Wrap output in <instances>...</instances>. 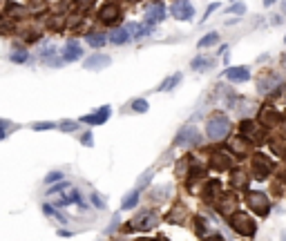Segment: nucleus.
Returning a JSON list of instances; mask_svg holds the SVG:
<instances>
[{
    "mask_svg": "<svg viewBox=\"0 0 286 241\" xmlns=\"http://www.w3.org/2000/svg\"><path fill=\"white\" fill-rule=\"evenodd\" d=\"M228 134H231V121H228V116H224L221 112H215L208 119V123H206V136L210 141H221Z\"/></svg>",
    "mask_w": 286,
    "mask_h": 241,
    "instance_id": "f257e3e1",
    "label": "nucleus"
},
{
    "mask_svg": "<svg viewBox=\"0 0 286 241\" xmlns=\"http://www.w3.org/2000/svg\"><path fill=\"white\" fill-rule=\"evenodd\" d=\"M231 228L237 234H242V237H253L257 230V223H255V219H250L248 215L235 212V215H231Z\"/></svg>",
    "mask_w": 286,
    "mask_h": 241,
    "instance_id": "f03ea898",
    "label": "nucleus"
},
{
    "mask_svg": "<svg viewBox=\"0 0 286 241\" xmlns=\"http://www.w3.org/2000/svg\"><path fill=\"white\" fill-rule=\"evenodd\" d=\"M246 203H248V208L260 217H266L268 210H271V201H268V197L264 192H257V190L246 192Z\"/></svg>",
    "mask_w": 286,
    "mask_h": 241,
    "instance_id": "7ed1b4c3",
    "label": "nucleus"
},
{
    "mask_svg": "<svg viewBox=\"0 0 286 241\" xmlns=\"http://www.w3.org/2000/svg\"><path fill=\"white\" fill-rule=\"evenodd\" d=\"M279 87H282V76L279 74L268 72V74H262L257 78V92H260L262 96H273Z\"/></svg>",
    "mask_w": 286,
    "mask_h": 241,
    "instance_id": "20e7f679",
    "label": "nucleus"
},
{
    "mask_svg": "<svg viewBox=\"0 0 286 241\" xmlns=\"http://www.w3.org/2000/svg\"><path fill=\"white\" fill-rule=\"evenodd\" d=\"M239 136L248 143H260L262 139V125L257 121H250V119H244L239 123Z\"/></svg>",
    "mask_w": 286,
    "mask_h": 241,
    "instance_id": "39448f33",
    "label": "nucleus"
},
{
    "mask_svg": "<svg viewBox=\"0 0 286 241\" xmlns=\"http://www.w3.org/2000/svg\"><path fill=\"white\" fill-rule=\"evenodd\" d=\"M159 223V217H156V212L152 210H141L137 217L132 219L130 228L132 230H152V228Z\"/></svg>",
    "mask_w": 286,
    "mask_h": 241,
    "instance_id": "423d86ee",
    "label": "nucleus"
},
{
    "mask_svg": "<svg viewBox=\"0 0 286 241\" xmlns=\"http://www.w3.org/2000/svg\"><path fill=\"white\" fill-rule=\"evenodd\" d=\"M201 143V134L197 127H193V125H186V127H181L177 134V139H175V145H199Z\"/></svg>",
    "mask_w": 286,
    "mask_h": 241,
    "instance_id": "0eeeda50",
    "label": "nucleus"
},
{
    "mask_svg": "<svg viewBox=\"0 0 286 241\" xmlns=\"http://www.w3.org/2000/svg\"><path fill=\"white\" fill-rule=\"evenodd\" d=\"M170 14L175 16L177 20H193L195 7L188 3V0H172L170 3Z\"/></svg>",
    "mask_w": 286,
    "mask_h": 241,
    "instance_id": "6e6552de",
    "label": "nucleus"
},
{
    "mask_svg": "<svg viewBox=\"0 0 286 241\" xmlns=\"http://www.w3.org/2000/svg\"><path fill=\"white\" fill-rule=\"evenodd\" d=\"M119 18H121V9L116 3H105L103 7L99 9V20L103 22V25H114Z\"/></svg>",
    "mask_w": 286,
    "mask_h": 241,
    "instance_id": "1a4fd4ad",
    "label": "nucleus"
},
{
    "mask_svg": "<svg viewBox=\"0 0 286 241\" xmlns=\"http://www.w3.org/2000/svg\"><path fill=\"white\" fill-rule=\"evenodd\" d=\"M215 205H217V212H219V215L231 217V215H235V210H237V197H235V194H219Z\"/></svg>",
    "mask_w": 286,
    "mask_h": 241,
    "instance_id": "9d476101",
    "label": "nucleus"
},
{
    "mask_svg": "<svg viewBox=\"0 0 286 241\" xmlns=\"http://www.w3.org/2000/svg\"><path fill=\"white\" fill-rule=\"evenodd\" d=\"M273 170V163L266 159L264 154H255L253 156V175L255 179H266Z\"/></svg>",
    "mask_w": 286,
    "mask_h": 241,
    "instance_id": "9b49d317",
    "label": "nucleus"
},
{
    "mask_svg": "<svg viewBox=\"0 0 286 241\" xmlns=\"http://www.w3.org/2000/svg\"><path fill=\"white\" fill-rule=\"evenodd\" d=\"M112 58L108 54H92L89 58H85V70H92V72H99V70H105V67H110Z\"/></svg>",
    "mask_w": 286,
    "mask_h": 241,
    "instance_id": "f8f14e48",
    "label": "nucleus"
},
{
    "mask_svg": "<svg viewBox=\"0 0 286 241\" xmlns=\"http://www.w3.org/2000/svg\"><path fill=\"white\" fill-rule=\"evenodd\" d=\"M224 78H228L231 83H246L250 81V70L248 67H228L226 72H224Z\"/></svg>",
    "mask_w": 286,
    "mask_h": 241,
    "instance_id": "ddd939ff",
    "label": "nucleus"
},
{
    "mask_svg": "<svg viewBox=\"0 0 286 241\" xmlns=\"http://www.w3.org/2000/svg\"><path fill=\"white\" fill-rule=\"evenodd\" d=\"M210 165L215 167V170H228V167L233 165V156L228 152H224V150H215V152L210 154Z\"/></svg>",
    "mask_w": 286,
    "mask_h": 241,
    "instance_id": "4468645a",
    "label": "nucleus"
},
{
    "mask_svg": "<svg viewBox=\"0 0 286 241\" xmlns=\"http://www.w3.org/2000/svg\"><path fill=\"white\" fill-rule=\"evenodd\" d=\"M186 219H188V208L183 203H175L170 208V212H168V217H166V221H170V223H186Z\"/></svg>",
    "mask_w": 286,
    "mask_h": 241,
    "instance_id": "2eb2a0df",
    "label": "nucleus"
},
{
    "mask_svg": "<svg viewBox=\"0 0 286 241\" xmlns=\"http://www.w3.org/2000/svg\"><path fill=\"white\" fill-rule=\"evenodd\" d=\"M166 18V7L161 3H154L152 7L145 11V22H148L150 27H152V22H161Z\"/></svg>",
    "mask_w": 286,
    "mask_h": 241,
    "instance_id": "dca6fc26",
    "label": "nucleus"
},
{
    "mask_svg": "<svg viewBox=\"0 0 286 241\" xmlns=\"http://www.w3.org/2000/svg\"><path fill=\"white\" fill-rule=\"evenodd\" d=\"M110 119V108L108 105H103L101 110H97L94 114H87V116H83V123H89V125H101V123H105Z\"/></svg>",
    "mask_w": 286,
    "mask_h": 241,
    "instance_id": "f3484780",
    "label": "nucleus"
},
{
    "mask_svg": "<svg viewBox=\"0 0 286 241\" xmlns=\"http://www.w3.org/2000/svg\"><path fill=\"white\" fill-rule=\"evenodd\" d=\"M277 123H279V114L273 108H264L260 112V125H264V127H277Z\"/></svg>",
    "mask_w": 286,
    "mask_h": 241,
    "instance_id": "a211bd4d",
    "label": "nucleus"
},
{
    "mask_svg": "<svg viewBox=\"0 0 286 241\" xmlns=\"http://www.w3.org/2000/svg\"><path fill=\"white\" fill-rule=\"evenodd\" d=\"M83 56V47L78 45L76 41H70L65 45V49H63V58L67 60V63H74V60H78Z\"/></svg>",
    "mask_w": 286,
    "mask_h": 241,
    "instance_id": "6ab92c4d",
    "label": "nucleus"
},
{
    "mask_svg": "<svg viewBox=\"0 0 286 241\" xmlns=\"http://www.w3.org/2000/svg\"><path fill=\"white\" fill-rule=\"evenodd\" d=\"M219 194H221L219 181H208V183H204V201H206V203H215Z\"/></svg>",
    "mask_w": 286,
    "mask_h": 241,
    "instance_id": "aec40b11",
    "label": "nucleus"
},
{
    "mask_svg": "<svg viewBox=\"0 0 286 241\" xmlns=\"http://www.w3.org/2000/svg\"><path fill=\"white\" fill-rule=\"evenodd\" d=\"M170 194H172V186H170V183H164V186L150 190V201L164 203V201H168V197H170Z\"/></svg>",
    "mask_w": 286,
    "mask_h": 241,
    "instance_id": "412c9836",
    "label": "nucleus"
},
{
    "mask_svg": "<svg viewBox=\"0 0 286 241\" xmlns=\"http://www.w3.org/2000/svg\"><path fill=\"white\" fill-rule=\"evenodd\" d=\"M231 183H233L235 188H242V190H244L246 186H248V175H246L244 170H239V167H237V170L231 172Z\"/></svg>",
    "mask_w": 286,
    "mask_h": 241,
    "instance_id": "4be33fe9",
    "label": "nucleus"
},
{
    "mask_svg": "<svg viewBox=\"0 0 286 241\" xmlns=\"http://www.w3.org/2000/svg\"><path fill=\"white\" fill-rule=\"evenodd\" d=\"M128 41H130V33H128L125 27H116V29L110 33V43H114V45H125Z\"/></svg>",
    "mask_w": 286,
    "mask_h": 241,
    "instance_id": "5701e85b",
    "label": "nucleus"
},
{
    "mask_svg": "<svg viewBox=\"0 0 286 241\" xmlns=\"http://www.w3.org/2000/svg\"><path fill=\"white\" fill-rule=\"evenodd\" d=\"M5 11H7V16H11V18H20V16L27 14V7H22L18 3H7Z\"/></svg>",
    "mask_w": 286,
    "mask_h": 241,
    "instance_id": "b1692460",
    "label": "nucleus"
},
{
    "mask_svg": "<svg viewBox=\"0 0 286 241\" xmlns=\"http://www.w3.org/2000/svg\"><path fill=\"white\" fill-rule=\"evenodd\" d=\"M179 83H181V74H172L170 78H166V81L161 83L159 89H161V92H170V89H175Z\"/></svg>",
    "mask_w": 286,
    "mask_h": 241,
    "instance_id": "393cba45",
    "label": "nucleus"
},
{
    "mask_svg": "<svg viewBox=\"0 0 286 241\" xmlns=\"http://www.w3.org/2000/svg\"><path fill=\"white\" fill-rule=\"evenodd\" d=\"M190 67H193V70H197V72H204V70H210V67H212V60L204 58V56H197V58L190 63Z\"/></svg>",
    "mask_w": 286,
    "mask_h": 241,
    "instance_id": "a878e982",
    "label": "nucleus"
},
{
    "mask_svg": "<svg viewBox=\"0 0 286 241\" xmlns=\"http://www.w3.org/2000/svg\"><path fill=\"white\" fill-rule=\"evenodd\" d=\"M217 41H219V33H217V31H210V33H206V36L201 38L197 45H199L201 49H204V47H212V45H215Z\"/></svg>",
    "mask_w": 286,
    "mask_h": 241,
    "instance_id": "bb28decb",
    "label": "nucleus"
},
{
    "mask_svg": "<svg viewBox=\"0 0 286 241\" xmlns=\"http://www.w3.org/2000/svg\"><path fill=\"white\" fill-rule=\"evenodd\" d=\"M87 43L92 45V47H103V45L108 43V38H105L103 33H97V31H94V33H87Z\"/></svg>",
    "mask_w": 286,
    "mask_h": 241,
    "instance_id": "cd10ccee",
    "label": "nucleus"
},
{
    "mask_svg": "<svg viewBox=\"0 0 286 241\" xmlns=\"http://www.w3.org/2000/svg\"><path fill=\"white\" fill-rule=\"evenodd\" d=\"M137 199H139V188H137V190H132V192L128 194L125 199H123V205H121V208H123V210H130V208H134Z\"/></svg>",
    "mask_w": 286,
    "mask_h": 241,
    "instance_id": "c85d7f7f",
    "label": "nucleus"
},
{
    "mask_svg": "<svg viewBox=\"0 0 286 241\" xmlns=\"http://www.w3.org/2000/svg\"><path fill=\"white\" fill-rule=\"evenodd\" d=\"M231 148H233V152H237V154H246L248 152V141H239V139H235V141H231Z\"/></svg>",
    "mask_w": 286,
    "mask_h": 241,
    "instance_id": "c756f323",
    "label": "nucleus"
},
{
    "mask_svg": "<svg viewBox=\"0 0 286 241\" xmlns=\"http://www.w3.org/2000/svg\"><path fill=\"white\" fill-rule=\"evenodd\" d=\"M9 60H11V63H27V60H29V54L20 49V52H14V54H11Z\"/></svg>",
    "mask_w": 286,
    "mask_h": 241,
    "instance_id": "7c9ffc66",
    "label": "nucleus"
},
{
    "mask_svg": "<svg viewBox=\"0 0 286 241\" xmlns=\"http://www.w3.org/2000/svg\"><path fill=\"white\" fill-rule=\"evenodd\" d=\"M132 110H134V112H139V114L148 112V100H145V98H137V100H132Z\"/></svg>",
    "mask_w": 286,
    "mask_h": 241,
    "instance_id": "2f4dec72",
    "label": "nucleus"
},
{
    "mask_svg": "<svg viewBox=\"0 0 286 241\" xmlns=\"http://www.w3.org/2000/svg\"><path fill=\"white\" fill-rule=\"evenodd\" d=\"M94 5V0H74V9L76 11H87Z\"/></svg>",
    "mask_w": 286,
    "mask_h": 241,
    "instance_id": "473e14b6",
    "label": "nucleus"
},
{
    "mask_svg": "<svg viewBox=\"0 0 286 241\" xmlns=\"http://www.w3.org/2000/svg\"><path fill=\"white\" fill-rule=\"evenodd\" d=\"M271 150L275 152L277 156H284L286 154V150H284V143L282 141H271Z\"/></svg>",
    "mask_w": 286,
    "mask_h": 241,
    "instance_id": "72a5a7b5",
    "label": "nucleus"
},
{
    "mask_svg": "<svg viewBox=\"0 0 286 241\" xmlns=\"http://www.w3.org/2000/svg\"><path fill=\"white\" fill-rule=\"evenodd\" d=\"M226 14H246V5H244V3L233 5V7H228V9H226Z\"/></svg>",
    "mask_w": 286,
    "mask_h": 241,
    "instance_id": "f704fd0d",
    "label": "nucleus"
},
{
    "mask_svg": "<svg viewBox=\"0 0 286 241\" xmlns=\"http://www.w3.org/2000/svg\"><path fill=\"white\" fill-rule=\"evenodd\" d=\"M54 123L52 121H45V123H34V130L36 132H45V130H52Z\"/></svg>",
    "mask_w": 286,
    "mask_h": 241,
    "instance_id": "c9c22d12",
    "label": "nucleus"
},
{
    "mask_svg": "<svg viewBox=\"0 0 286 241\" xmlns=\"http://www.w3.org/2000/svg\"><path fill=\"white\" fill-rule=\"evenodd\" d=\"M11 132V123H7V121H0V141H3L5 136Z\"/></svg>",
    "mask_w": 286,
    "mask_h": 241,
    "instance_id": "e433bc0d",
    "label": "nucleus"
},
{
    "mask_svg": "<svg viewBox=\"0 0 286 241\" xmlns=\"http://www.w3.org/2000/svg\"><path fill=\"white\" fill-rule=\"evenodd\" d=\"M60 130L63 132H74L76 130V121H60Z\"/></svg>",
    "mask_w": 286,
    "mask_h": 241,
    "instance_id": "4c0bfd02",
    "label": "nucleus"
},
{
    "mask_svg": "<svg viewBox=\"0 0 286 241\" xmlns=\"http://www.w3.org/2000/svg\"><path fill=\"white\" fill-rule=\"evenodd\" d=\"M190 159H188V156H186V159H181V161H179V167H177V175L179 177H183V172H186V167H188V170H190Z\"/></svg>",
    "mask_w": 286,
    "mask_h": 241,
    "instance_id": "58836bf2",
    "label": "nucleus"
},
{
    "mask_svg": "<svg viewBox=\"0 0 286 241\" xmlns=\"http://www.w3.org/2000/svg\"><path fill=\"white\" fill-rule=\"evenodd\" d=\"M92 201H94V205H97V208H99V210H103V208H105V201H103V197H99V194H97V192H94V194H92Z\"/></svg>",
    "mask_w": 286,
    "mask_h": 241,
    "instance_id": "ea45409f",
    "label": "nucleus"
},
{
    "mask_svg": "<svg viewBox=\"0 0 286 241\" xmlns=\"http://www.w3.org/2000/svg\"><path fill=\"white\" fill-rule=\"evenodd\" d=\"M67 186H70V183H65L63 179H60V183H58V186L49 188V194H56V192H60V190H67Z\"/></svg>",
    "mask_w": 286,
    "mask_h": 241,
    "instance_id": "a19ab883",
    "label": "nucleus"
},
{
    "mask_svg": "<svg viewBox=\"0 0 286 241\" xmlns=\"http://www.w3.org/2000/svg\"><path fill=\"white\" fill-rule=\"evenodd\" d=\"M204 230H206V219L197 217V234H199V237H204Z\"/></svg>",
    "mask_w": 286,
    "mask_h": 241,
    "instance_id": "79ce46f5",
    "label": "nucleus"
},
{
    "mask_svg": "<svg viewBox=\"0 0 286 241\" xmlns=\"http://www.w3.org/2000/svg\"><path fill=\"white\" fill-rule=\"evenodd\" d=\"M60 179H63V175H60V172H52V175H49L47 179H45V183H52V181H60Z\"/></svg>",
    "mask_w": 286,
    "mask_h": 241,
    "instance_id": "37998d69",
    "label": "nucleus"
},
{
    "mask_svg": "<svg viewBox=\"0 0 286 241\" xmlns=\"http://www.w3.org/2000/svg\"><path fill=\"white\" fill-rule=\"evenodd\" d=\"M217 9H219V3H212V5H210V7H208V9H206V14H204V20H206V18H208V16L212 14V11H217Z\"/></svg>",
    "mask_w": 286,
    "mask_h": 241,
    "instance_id": "c03bdc74",
    "label": "nucleus"
},
{
    "mask_svg": "<svg viewBox=\"0 0 286 241\" xmlns=\"http://www.w3.org/2000/svg\"><path fill=\"white\" fill-rule=\"evenodd\" d=\"M81 141L85 143V145H92V132H85V134H83V139H81Z\"/></svg>",
    "mask_w": 286,
    "mask_h": 241,
    "instance_id": "a18cd8bd",
    "label": "nucleus"
},
{
    "mask_svg": "<svg viewBox=\"0 0 286 241\" xmlns=\"http://www.w3.org/2000/svg\"><path fill=\"white\" fill-rule=\"evenodd\" d=\"M204 241H224L221 234H210V237H204Z\"/></svg>",
    "mask_w": 286,
    "mask_h": 241,
    "instance_id": "49530a36",
    "label": "nucleus"
},
{
    "mask_svg": "<svg viewBox=\"0 0 286 241\" xmlns=\"http://www.w3.org/2000/svg\"><path fill=\"white\" fill-rule=\"evenodd\" d=\"M279 127H282V134H284V136H286V116H284L282 121H279Z\"/></svg>",
    "mask_w": 286,
    "mask_h": 241,
    "instance_id": "de8ad7c7",
    "label": "nucleus"
},
{
    "mask_svg": "<svg viewBox=\"0 0 286 241\" xmlns=\"http://www.w3.org/2000/svg\"><path fill=\"white\" fill-rule=\"evenodd\" d=\"M275 3H277V0H264V7H273Z\"/></svg>",
    "mask_w": 286,
    "mask_h": 241,
    "instance_id": "09e8293b",
    "label": "nucleus"
},
{
    "mask_svg": "<svg viewBox=\"0 0 286 241\" xmlns=\"http://www.w3.org/2000/svg\"><path fill=\"white\" fill-rule=\"evenodd\" d=\"M282 70H284V72H286V54H284V56H282Z\"/></svg>",
    "mask_w": 286,
    "mask_h": 241,
    "instance_id": "8fccbe9b",
    "label": "nucleus"
},
{
    "mask_svg": "<svg viewBox=\"0 0 286 241\" xmlns=\"http://www.w3.org/2000/svg\"><path fill=\"white\" fill-rule=\"evenodd\" d=\"M154 241H168V239H166V237H156Z\"/></svg>",
    "mask_w": 286,
    "mask_h": 241,
    "instance_id": "3c124183",
    "label": "nucleus"
},
{
    "mask_svg": "<svg viewBox=\"0 0 286 241\" xmlns=\"http://www.w3.org/2000/svg\"><path fill=\"white\" fill-rule=\"evenodd\" d=\"M282 11H284V14H286V3H284V5H282Z\"/></svg>",
    "mask_w": 286,
    "mask_h": 241,
    "instance_id": "603ef678",
    "label": "nucleus"
},
{
    "mask_svg": "<svg viewBox=\"0 0 286 241\" xmlns=\"http://www.w3.org/2000/svg\"><path fill=\"white\" fill-rule=\"evenodd\" d=\"M137 241H150V239H137Z\"/></svg>",
    "mask_w": 286,
    "mask_h": 241,
    "instance_id": "864d4df0",
    "label": "nucleus"
},
{
    "mask_svg": "<svg viewBox=\"0 0 286 241\" xmlns=\"http://www.w3.org/2000/svg\"><path fill=\"white\" fill-rule=\"evenodd\" d=\"M284 41H286V38H284Z\"/></svg>",
    "mask_w": 286,
    "mask_h": 241,
    "instance_id": "5fc2aeb1",
    "label": "nucleus"
}]
</instances>
